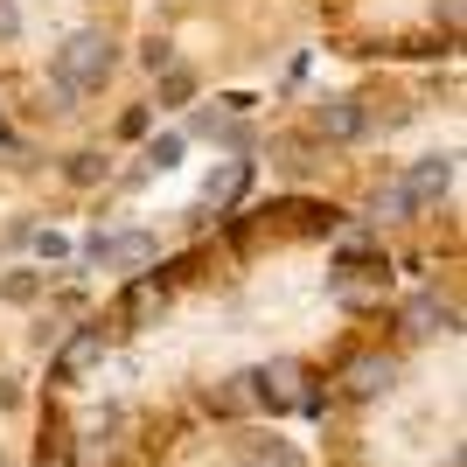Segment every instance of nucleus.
Wrapping results in <instances>:
<instances>
[{
    "label": "nucleus",
    "instance_id": "1",
    "mask_svg": "<svg viewBox=\"0 0 467 467\" xmlns=\"http://www.w3.org/2000/svg\"><path fill=\"white\" fill-rule=\"evenodd\" d=\"M133 42V0H0V126L78 133L112 98Z\"/></svg>",
    "mask_w": 467,
    "mask_h": 467
},
{
    "label": "nucleus",
    "instance_id": "2",
    "mask_svg": "<svg viewBox=\"0 0 467 467\" xmlns=\"http://www.w3.org/2000/svg\"><path fill=\"white\" fill-rule=\"evenodd\" d=\"M321 36L363 63H432L461 49V0H321Z\"/></svg>",
    "mask_w": 467,
    "mask_h": 467
}]
</instances>
